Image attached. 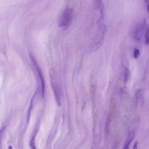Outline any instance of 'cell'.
<instances>
[{"label": "cell", "instance_id": "cell-1", "mask_svg": "<svg viewBox=\"0 0 149 149\" xmlns=\"http://www.w3.org/2000/svg\"><path fill=\"white\" fill-rule=\"evenodd\" d=\"M72 9L70 7L67 6L65 8L59 21L60 27L66 29L69 27L72 20Z\"/></svg>", "mask_w": 149, "mask_h": 149}, {"label": "cell", "instance_id": "cell-2", "mask_svg": "<svg viewBox=\"0 0 149 149\" xmlns=\"http://www.w3.org/2000/svg\"><path fill=\"white\" fill-rule=\"evenodd\" d=\"M106 30L107 27L104 24L99 26L92 47L93 51L97 50L102 45Z\"/></svg>", "mask_w": 149, "mask_h": 149}, {"label": "cell", "instance_id": "cell-3", "mask_svg": "<svg viewBox=\"0 0 149 149\" xmlns=\"http://www.w3.org/2000/svg\"><path fill=\"white\" fill-rule=\"evenodd\" d=\"M29 55L30 59L38 72L39 76L40 78L42 86V97H43L45 93V82L41 70L33 54L31 52H29Z\"/></svg>", "mask_w": 149, "mask_h": 149}, {"label": "cell", "instance_id": "cell-4", "mask_svg": "<svg viewBox=\"0 0 149 149\" xmlns=\"http://www.w3.org/2000/svg\"><path fill=\"white\" fill-rule=\"evenodd\" d=\"M145 21H143L138 24L135 28L134 36L136 40L138 41L141 38L145 27Z\"/></svg>", "mask_w": 149, "mask_h": 149}, {"label": "cell", "instance_id": "cell-5", "mask_svg": "<svg viewBox=\"0 0 149 149\" xmlns=\"http://www.w3.org/2000/svg\"><path fill=\"white\" fill-rule=\"evenodd\" d=\"M95 5L97 8L99 9L100 11V16L97 23L100 24L102 22L104 17V7L103 3L102 1L96 0L95 1Z\"/></svg>", "mask_w": 149, "mask_h": 149}, {"label": "cell", "instance_id": "cell-6", "mask_svg": "<svg viewBox=\"0 0 149 149\" xmlns=\"http://www.w3.org/2000/svg\"><path fill=\"white\" fill-rule=\"evenodd\" d=\"M52 85L53 88L56 102L58 104L59 106H60L61 104L60 95L58 87L57 84L55 83V81H52Z\"/></svg>", "mask_w": 149, "mask_h": 149}, {"label": "cell", "instance_id": "cell-7", "mask_svg": "<svg viewBox=\"0 0 149 149\" xmlns=\"http://www.w3.org/2000/svg\"><path fill=\"white\" fill-rule=\"evenodd\" d=\"M114 100L111 99L110 109L108 113V117L111 118H113L115 115L116 111V106L114 103Z\"/></svg>", "mask_w": 149, "mask_h": 149}, {"label": "cell", "instance_id": "cell-8", "mask_svg": "<svg viewBox=\"0 0 149 149\" xmlns=\"http://www.w3.org/2000/svg\"><path fill=\"white\" fill-rule=\"evenodd\" d=\"M134 138V134L133 133H132L131 135H129L128 137V139L126 143H125L123 147V149H129L130 145Z\"/></svg>", "mask_w": 149, "mask_h": 149}, {"label": "cell", "instance_id": "cell-9", "mask_svg": "<svg viewBox=\"0 0 149 149\" xmlns=\"http://www.w3.org/2000/svg\"><path fill=\"white\" fill-rule=\"evenodd\" d=\"M111 119L109 117L107 118L105 126V131L107 133H108L109 132L110 128V123Z\"/></svg>", "mask_w": 149, "mask_h": 149}, {"label": "cell", "instance_id": "cell-10", "mask_svg": "<svg viewBox=\"0 0 149 149\" xmlns=\"http://www.w3.org/2000/svg\"><path fill=\"white\" fill-rule=\"evenodd\" d=\"M145 43L146 45L149 44V27L146 30L145 36Z\"/></svg>", "mask_w": 149, "mask_h": 149}, {"label": "cell", "instance_id": "cell-11", "mask_svg": "<svg viewBox=\"0 0 149 149\" xmlns=\"http://www.w3.org/2000/svg\"><path fill=\"white\" fill-rule=\"evenodd\" d=\"M129 74V71L128 69L126 68L124 70V82L126 83L128 80V76Z\"/></svg>", "mask_w": 149, "mask_h": 149}, {"label": "cell", "instance_id": "cell-12", "mask_svg": "<svg viewBox=\"0 0 149 149\" xmlns=\"http://www.w3.org/2000/svg\"><path fill=\"white\" fill-rule=\"evenodd\" d=\"M30 145L32 149H36L35 144V136H33L30 140Z\"/></svg>", "mask_w": 149, "mask_h": 149}, {"label": "cell", "instance_id": "cell-13", "mask_svg": "<svg viewBox=\"0 0 149 149\" xmlns=\"http://www.w3.org/2000/svg\"><path fill=\"white\" fill-rule=\"evenodd\" d=\"M95 85L93 83H91L90 85V93L92 97L94 95Z\"/></svg>", "mask_w": 149, "mask_h": 149}, {"label": "cell", "instance_id": "cell-14", "mask_svg": "<svg viewBox=\"0 0 149 149\" xmlns=\"http://www.w3.org/2000/svg\"><path fill=\"white\" fill-rule=\"evenodd\" d=\"M140 54L139 50L138 49H135L134 53V58H138Z\"/></svg>", "mask_w": 149, "mask_h": 149}, {"label": "cell", "instance_id": "cell-15", "mask_svg": "<svg viewBox=\"0 0 149 149\" xmlns=\"http://www.w3.org/2000/svg\"><path fill=\"white\" fill-rule=\"evenodd\" d=\"M148 12L149 14V0L145 1Z\"/></svg>", "mask_w": 149, "mask_h": 149}, {"label": "cell", "instance_id": "cell-16", "mask_svg": "<svg viewBox=\"0 0 149 149\" xmlns=\"http://www.w3.org/2000/svg\"><path fill=\"white\" fill-rule=\"evenodd\" d=\"M138 142L137 141H136L134 145L133 149H137Z\"/></svg>", "mask_w": 149, "mask_h": 149}, {"label": "cell", "instance_id": "cell-17", "mask_svg": "<svg viewBox=\"0 0 149 149\" xmlns=\"http://www.w3.org/2000/svg\"><path fill=\"white\" fill-rule=\"evenodd\" d=\"M85 106H86V103L85 102H84V103L83 104V106H82V109H84L85 108Z\"/></svg>", "mask_w": 149, "mask_h": 149}, {"label": "cell", "instance_id": "cell-18", "mask_svg": "<svg viewBox=\"0 0 149 149\" xmlns=\"http://www.w3.org/2000/svg\"><path fill=\"white\" fill-rule=\"evenodd\" d=\"M8 149H12V147L11 146H10L8 147Z\"/></svg>", "mask_w": 149, "mask_h": 149}]
</instances>
